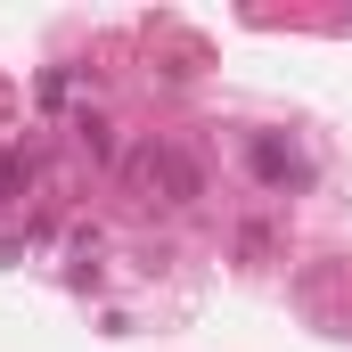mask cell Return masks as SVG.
<instances>
[{"label": "cell", "instance_id": "obj_1", "mask_svg": "<svg viewBox=\"0 0 352 352\" xmlns=\"http://www.w3.org/2000/svg\"><path fill=\"white\" fill-rule=\"evenodd\" d=\"M123 173H131V188L148 197V205H197L205 197V173H197V156H180L173 140H148V148H131L123 156Z\"/></svg>", "mask_w": 352, "mask_h": 352}, {"label": "cell", "instance_id": "obj_2", "mask_svg": "<svg viewBox=\"0 0 352 352\" xmlns=\"http://www.w3.org/2000/svg\"><path fill=\"white\" fill-rule=\"evenodd\" d=\"M254 173H263L270 188H287V180H303V156H295L287 140H254Z\"/></svg>", "mask_w": 352, "mask_h": 352}, {"label": "cell", "instance_id": "obj_3", "mask_svg": "<svg viewBox=\"0 0 352 352\" xmlns=\"http://www.w3.org/2000/svg\"><path fill=\"white\" fill-rule=\"evenodd\" d=\"M25 180H33V156L0 148V205H8V197H25Z\"/></svg>", "mask_w": 352, "mask_h": 352}, {"label": "cell", "instance_id": "obj_4", "mask_svg": "<svg viewBox=\"0 0 352 352\" xmlns=\"http://www.w3.org/2000/svg\"><path fill=\"white\" fill-rule=\"evenodd\" d=\"M74 131H82V148H90V156H115V131H107V123H98V115H82V123H74Z\"/></svg>", "mask_w": 352, "mask_h": 352}]
</instances>
